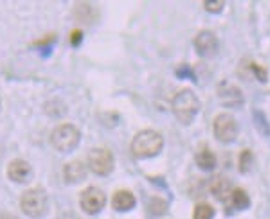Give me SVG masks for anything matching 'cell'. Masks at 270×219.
Returning <instances> with one entry per match:
<instances>
[{"label": "cell", "mask_w": 270, "mask_h": 219, "mask_svg": "<svg viewBox=\"0 0 270 219\" xmlns=\"http://www.w3.org/2000/svg\"><path fill=\"white\" fill-rule=\"evenodd\" d=\"M164 146V139L158 131L144 130L139 131L132 140V153L135 158H152L158 155Z\"/></svg>", "instance_id": "obj_1"}, {"label": "cell", "mask_w": 270, "mask_h": 219, "mask_svg": "<svg viewBox=\"0 0 270 219\" xmlns=\"http://www.w3.org/2000/svg\"><path fill=\"white\" fill-rule=\"evenodd\" d=\"M171 110L182 124H191L200 110V101L191 90H180L171 101Z\"/></svg>", "instance_id": "obj_2"}, {"label": "cell", "mask_w": 270, "mask_h": 219, "mask_svg": "<svg viewBox=\"0 0 270 219\" xmlns=\"http://www.w3.org/2000/svg\"><path fill=\"white\" fill-rule=\"evenodd\" d=\"M47 207H49V200H47L45 191L40 187L29 189L20 198V209L24 211V214L32 219L42 218L47 212Z\"/></svg>", "instance_id": "obj_3"}, {"label": "cell", "mask_w": 270, "mask_h": 219, "mask_svg": "<svg viewBox=\"0 0 270 219\" xmlns=\"http://www.w3.org/2000/svg\"><path fill=\"white\" fill-rule=\"evenodd\" d=\"M81 133L76 126L72 124H60L50 135V142L60 153H70L72 149H76L80 144Z\"/></svg>", "instance_id": "obj_4"}, {"label": "cell", "mask_w": 270, "mask_h": 219, "mask_svg": "<svg viewBox=\"0 0 270 219\" xmlns=\"http://www.w3.org/2000/svg\"><path fill=\"white\" fill-rule=\"evenodd\" d=\"M212 130H214V137L220 142L230 144L238 137V122L230 113H218L212 122Z\"/></svg>", "instance_id": "obj_5"}, {"label": "cell", "mask_w": 270, "mask_h": 219, "mask_svg": "<svg viewBox=\"0 0 270 219\" xmlns=\"http://www.w3.org/2000/svg\"><path fill=\"white\" fill-rule=\"evenodd\" d=\"M88 169L98 176H106L114 169V155L104 148H96L88 153L86 158Z\"/></svg>", "instance_id": "obj_6"}, {"label": "cell", "mask_w": 270, "mask_h": 219, "mask_svg": "<svg viewBox=\"0 0 270 219\" xmlns=\"http://www.w3.org/2000/svg\"><path fill=\"white\" fill-rule=\"evenodd\" d=\"M106 203V196L101 189L98 187H86L80 196V207L86 214H98Z\"/></svg>", "instance_id": "obj_7"}, {"label": "cell", "mask_w": 270, "mask_h": 219, "mask_svg": "<svg viewBox=\"0 0 270 219\" xmlns=\"http://www.w3.org/2000/svg\"><path fill=\"white\" fill-rule=\"evenodd\" d=\"M194 49L204 58L214 56L216 50H218V38L211 31H200L194 38Z\"/></svg>", "instance_id": "obj_8"}, {"label": "cell", "mask_w": 270, "mask_h": 219, "mask_svg": "<svg viewBox=\"0 0 270 219\" xmlns=\"http://www.w3.org/2000/svg\"><path fill=\"white\" fill-rule=\"evenodd\" d=\"M218 99L227 108H240L243 104L242 90L236 85H230V83H222L218 86Z\"/></svg>", "instance_id": "obj_9"}, {"label": "cell", "mask_w": 270, "mask_h": 219, "mask_svg": "<svg viewBox=\"0 0 270 219\" xmlns=\"http://www.w3.org/2000/svg\"><path fill=\"white\" fill-rule=\"evenodd\" d=\"M31 175H32L31 166H29L26 160L16 158V160L9 162V166H8L9 180H13V182H16V184H26V182H29Z\"/></svg>", "instance_id": "obj_10"}, {"label": "cell", "mask_w": 270, "mask_h": 219, "mask_svg": "<svg viewBox=\"0 0 270 219\" xmlns=\"http://www.w3.org/2000/svg\"><path fill=\"white\" fill-rule=\"evenodd\" d=\"M86 169H88V166L83 164L81 160L68 162L63 167V178H65L67 184H78L86 176Z\"/></svg>", "instance_id": "obj_11"}, {"label": "cell", "mask_w": 270, "mask_h": 219, "mask_svg": "<svg viewBox=\"0 0 270 219\" xmlns=\"http://www.w3.org/2000/svg\"><path fill=\"white\" fill-rule=\"evenodd\" d=\"M209 191H211L212 196L218 200V202H225L227 198L232 194V185H230V180L225 178L224 175H218L212 178L211 185H209Z\"/></svg>", "instance_id": "obj_12"}, {"label": "cell", "mask_w": 270, "mask_h": 219, "mask_svg": "<svg viewBox=\"0 0 270 219\" xmlns=\"http://www.w3.org/2000/svg\"><path fill=\"white\" fill-rule=\"evenodd\" d=\"M112 207L117 212L132 211L135 207V196L130 193V191H117L112 198Z\"/></svg>", "instance_id": "obj_13"}, {"label": "cell", "mask_w": 270, "mask_h": 219, "mask_svg": "<svg viewBox=\"0 0 270 219\" xmlns=\"http://www.w3.org/2000/svg\"><path fill=\"white\" fill-rule=\"evenodd\" d=\"M99 16L98 9L94 7L92 4H86V2H83V4H76V7H74V18L76 20H80V22H85V23H94L96 18Z\"/></svg>", "instance_id": "obj_14"}, {"label": "cell", "mask_w": 270, "mask_h": 219, "mask_svg": "<svg viewBox=\"0 0 270 219\" xmlns=\"http://www.w3.org/2000/svg\"><path fill=\"white\" fill-rule=\"evenodd\" d=\"M194 160H196V166L200 167V169H204V171H212L216 167L214 153H212L211 149H207V148L200 149V151L196 153Z\"/></svg>", "instance_id": "obj_15"}, {"label": "cell", "mask_w": 270, "mask_h": 219, "mask_svg": "<svg viewBox=\"0 0 270 219\" xmlns=\"http://www.w3.org/2000/svg\"><path fill=\"white\" fill-rule=\"evenodd\" d=\"M230 200H232V205L240 211H245L250 207V198L243 189H234L232 194H230Z\"/></svg>", "instance_id": "obj_16"}, {"label": "cell", "mask_w": 270, "mask_h": 219, "mask_svg": "<svg viewBox=\"0 0 270 219\" xmlns=\"http://www.w3.org/2000/svg\"><path fill=\"white\" fill-rule=\"evenodd\" d=\"M148 209H150V214L152 216H164L168 212V202L166 200H162V198L155 196L150 200Z\"/></svg>", "instance_id": "obj_17"}, {"label": "cell", "mask_w": 270, "mask_h": 219, "mask_svg": "<svg viewBox=\"0 0 270 219\" xmlns=\"http://www.w3.org/2000/svg\"><path fill=\"white\" fill-rule=\"evenodd\" d=\"M214 218V209L207 203H200L194 207L193 211V219H212Z\"/></svg>", "instance_id": "obj_18"}, {"label": "cell", "mask_w": 270, "mask_h": 219, "mask_svg": "<svg viewBox=\"0 0 270 219\" xmlns=\"http://www.w3.org/2000/svg\"><path fill=\"white\" fill-rule=\"evenodd\" d=\"M254 164V155H252L250 149H243L240 153V173H248Z\"/></svg>", "instance_id": "obj_19"}, {"label": "cell", "mask_w": 270, "mask_h": 219, "mask_svg": "<svg viewBox=\"0 0 270 219\" xmlns=\"http://www.w3.org/2000/svg\"><path fill=\"white\" fill-rule=\"evenodd\" d=\"M254 124H256L258 131H260L261 135H270V124L268 121H266V117L263 115V112H260V110H256L254 112Z\"/></svg>", "instance_id": "obj_20"}, {"label": "cell", "mask_w": 270, "mask_h": 219, "mask_svg": "<svg viewBox=\"0 0 270 219\" xmlns=\"http://www.w3.org/2000/svg\"><path fill=\"white\" fill-rule=\"evenodd\" d=\"M250 70H252V74L256 76L258 81L265 83V81H266V68L261 67L260 63H250Z\"/></svg>", "instance_id": "obj_21"}, {"label": "cell", "mask_w": 270, "mask_h": 219, "mask_svg": "<svg viewBox=\"0 0 270 219\" xmlns=\"http://www.w3.org/2000/svg\"><path fill=\"white\" fill-rule=\"evenodd\" d=\"M204 7H206V11H209V13H220L222 9L225 7V2L224 0H218V2L207 0V2H204Z\"/></svg>", "instance_id": "obj_22"}, {"label": "cell", "mask_w": 270, "mask_h": 219, "mask_svg": "<svg viewBox=\"0 0 270 219\" xmlns=\"http://www.w3.org/2000/svg\"><path fill=\"white\" fill-rule=\"evenodd\" d=\"M176 76H178V77H189V79L196 81V76H194V72L189 68V65H182V67L176 68Z\"/></svg>", "instance_id": "obj_23"}, {"label": "cell", "mask_w": 270, "mask_h": 219, "mask_svg": "<svg viewBox=\"0 0 270 219\" xmlns=\"http://www.w3.org/2000/svg\"><path fill=\"white\" fill-rule=\"evenodd\" d=\"M54 41H56V36H54V34H47V38H44V40L34 41V47H40V49H49L50 43H54Z\"/></svg>", "instance_id": "obj_24"}, {"label": "cell", "mask_w": 270, "mask_h": 219, "mask_svg": "<svg viewBox=\"0 0 270 219\" xmlns=\"http://www.w3.org/2000/svg\"><path fill=\"white\" fill-rule=\"evenodd\" d=\"M81 40H83V32H81L80 29L72 31V34H70V45H72V47H78V45L81 43Z\"/></svg>", "instance_id": "obj_25"}, {"label": "cell", "mask_w": 270, "mask_h": 219, "mask_svg": "<svg viewBox=\"0 0 270 219\" xmlns=\"http://www.w3.org/2000/svg\"><path fill=\"white\" fill-rule=\"evenodd\" d=\"M58 219H80V218H78L76 214H70V212H68V214H62Z\"/></svg>", "instance_id": "obj_26"}, {"label": "cell", "mask_w": 270, "mask_h": 219, "mask_svg": "<svg viewBox=\"0 0 270 219\" xmlns=\"http://www.w3.org/2000/svg\"><path fill=\"white\" fill-rule=\"evenodd\" d=\"M0 219H18L16 216H13V214H9V212H4V214L0 216Z\"/></svg>", "instance_id": "obj_27"}]
</instances>
